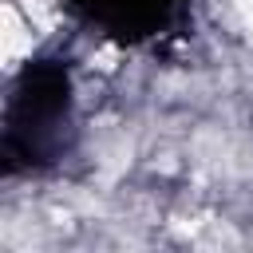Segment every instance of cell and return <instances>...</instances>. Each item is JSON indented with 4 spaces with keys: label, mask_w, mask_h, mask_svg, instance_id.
Wrapping results in <instances>:
<instances>
[{
    "label": "cell",
    "mask_w": 253,
    "mask_h": 253,
    "mask_svg": "<svg viewBox=\"0 0 253 253\" xmlns=\"http://www.w3.org/2000/svg\"><path fill=\"white\" fill-rule=\"evenodd\" d=\"M241 20L249 28V40H253V0H241Z\"/></svg>",
    "instance_id": "cell-1"
}]
</instances>
